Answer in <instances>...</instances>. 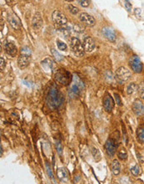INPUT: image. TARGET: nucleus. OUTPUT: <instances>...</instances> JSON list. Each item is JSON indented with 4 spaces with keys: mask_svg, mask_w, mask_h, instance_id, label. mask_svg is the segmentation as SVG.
I'll return each instance as SVG.
<instances>
[{
    "mask_svg": "<svg viewBox=\"0 0 144 184\" xmlns=\"http://www.w3.org/2000/svg\"><path fill=\"white\" fill-rule=\"evenodd\" d=\"M63 96L62 93L56 87H51L47 96V103L52 109H56L62 105Z\"/></svg>",
    "mask_w": 144,
    "mask_h": 184,
    "instance_id": "f257e3e1",
    "label": "nucleus"
},
{
    "mask_svg": "<svg viewBox=\"0 0 144 184\" xmlns=\"http://www.w3.org/2000/svg\"><path fill=\"white\" fill-rule=\"evenodd\" d=\"M31 55L32 50L29 47L24 46L21 48L20 55L18 59V65L21 70H24L28 66L31 59Z\"/></svg>",
    "mask_w": 144,
    "mask_h": 184,
    "instance_id": "f03ea898",
    "label": "nucleus"
},
{
    "mask_svg": "<svg viewBox=\"0 0 144 184\" xmlns=\"http://www.w3.org/2000/svg\"><path fill=\"white\" fill-rule=\"evenodd\" d=\"M84 88V85L82 81L79 79L78 76L73 75L72 81L69 85V94L72 96H78Z\"/></svg>",
    "mask_w": 144,
    "mask_h": 184,
    "instance_id": "7ed1b4c3",
    "label": "nucleus"
},
{
    "mask_svg": "<svg viewBox=\"0 0 144 184\" xmlns=\"http://www.w3.org/2000/svg\"><path fill=\"white\" fill-rule=\"evenodd\" d=\"M70 48L75 55L78 57H82L85 54V49L83 48V45L77 37H72L70 38Z\"/></svg>",
    "mask_w": 144,
    "mask_h": 184,
    "instance_id": "20e7f679",
    "label": "nucleus"
},
{
    "mask_svg": "<svg viewBox=\"0 0 144 184\" xmlns=\"http://www.w3.org/2000/svg\"><path fill=\"white\" fill-rule=\"evenodd\" d=\"M52 18L57 28H62L67 25V18L61 11L54 10L52 14Z\"/></svg>",
    "mask_w": 144,
    "mask_h": 184,
    "instance_id": "39448f33",
    "label": "nucleus"
},
{
    "mask_svg": "<svg viewBox=\"0 0 144 184\" xmlns=\"http://www.w3.org/2000/svg\"><path fill=\"white\" fill-rule=\"evenodd\" d=\"M129 66L133 72L138 74L142 71V68H143L140 58L137 55H133L129 59Z\"/></svg>",
    "mask_w": 144,
    "mask_h": 184,
    "instance_id": "423d86ee",
    "label": "nucleus"
},
{
    "mask_svg": "<svg viewBox=\"0 0 144 184\" xmlns=\"http://www.w3.org/2000/svg\"><path fill=\"white\" fill-rule=\"evenodd\" d=\"M116 77L121 81H127L132 76V73L128 69H127L124 66H121L118 69H117L115 72Z\"/></svg>",
    "mask_w": 144,
    "mask_h": 184,
    "instance_id": "0eeeda50",
    "label": "nucleus"
},
{
    "mask_svg": "<svg viewBox=\"0 0 144 184\" xmlns=\"http://www.w3.org/2000/svg\"><path fill=\"white\" fill-rule=\"evenodd\" d=\"M117 144L116 142V141L112 137H109L108 139L107 140L105 145H104V148H105L106 153L109 156H113L115 154L116 151H117Z\"/></svg>",
    "mask_w": 144,
    "mask_h": 184,
    "instance_id": "6e6552de",
    "label": "nucleus"
},
{
    "mask_svg": "<svg viewBox=\"0 0 144 184\" xmlns=\"http://www.w3.org/2000/svg\"><path fill=\"white\" fill-rule=\"evenodd\" d=\"M79 20L81 21L83 25L88 27H93L96 25L95 18L88 13H81L79 14Z\"/></svg>",
    "mask_w": 144,
    "mask_h": 184,
    "instance_id": "1a4fd4ad",
    "label": "nucleus"
},
{
    "mask_svg": "<svg viewBox=\"0 0 144 184\" xmlns=\"http://www.w3.org/2000/svg\"><path fill=\"white\" fill-rule=\"evenodd\" d=\"M55 79L62 85H67L70 82L69 74L65 70H59L55 75Z\"/></svg>",
    "mask_w": 144,
    "mask_h": 184,
    "instance_id": "9d476101",
    "label": "nucleus"
},
{
    "mask_svg": "<svg viewBox=\"0 0 144 184\" xmlns=\"http://www.w3.org/2000/svg\"><path fill=\"white\" fill-rule=\"evenodd\" d=\"M114 100L113 98L111 96V95L107 93L105 95V96L103 97V106L104 108V110L107 111V112H111L113 111V107H114Z\"/></svg>",
    "mask_w": 144,
    "mask_h": 184,
    "instance_id": "9b49d317",
    "label": "nucleus"
},
{
    "mask_svg": "<svg viewBox=\"0 0 144 184\" xmlns=\"http://www.w3.org/2000/svg\"><path fill=\"white\" fill-rule=\"evenodd\" d=\"M4 49L5 53L8 55L11 56V57H16L18 53L17 47L15 46L14 43L9 41H6L4 44Z\"/></svg>",
    "mask_w": 144,
    "mask_h": 184,
    "instance_id": "f8f14e48",
    "label": "nucleus"
},
{
    "mask_svg": "<svg viewBox=\"0 0 144 184\" xmlns=\"http://www.w3.org/2000/svg\"><path fill=\"white\" fill-rule=\"evenodd\" d=\"M102 35H103V37L107 39L110 42H115L116 41V34L115 31L113 30V28H110V27H103L102 29Z\"/></svg>",
    "mask_w": 144,
    "mask_h": 184,
    "instance_id": "ddd939ff",
    "label": "nucleus"
},
{
    "mask_svg": "<svg viewBox=\"0 0 144 184\" xmlns=\"http://www.w3.org/2000/svg\"><path fill=\"white\" fill-rule=\"evenodd\" d=\"M132 110L133 111L134 114L137 115V116L142 115L144 112V105L142 103V101L139 100V99L135 100L133 103V105H132Z\"/></svg>",
    "mask_w": 144,
    "mask_h": 184,
    "instance_id": "4468645a",
    "label": "nucleus"
},
{
    "mask_svg": "<svg viewBox=\"0 0 144 184\" xmlns=\"http://www.w3.org/2000/svg\"><path fill=\"white\" fill-rule=\"evenodd\" d=\"M8 22L9 23L11 27L14 28V30H18L20 28V20L15 14L11 13L8 15Z\"/></svg>",
    "mask_w": 144,
    "mask_h": 184,
    "instance_id": "2eb2a0df",
    "label": "nucleus"
},
{
    "mask_svg": "<svg viewBox=\"0 0 144 184\" xmlns=\"http://www.w3.org/2000/svg\"><path fill=\"white\" fill-rule=\"evenodd\" d=\"M43 24V17H42V14L39 12L35 13V14L33 17L32 19V26L33 28H34L35 30H38L42 28Z\"/></svg>",
    "mask_w": 144,
    "mask_h": 184,
    "instance_id": "dca6fc26",
    "label": "nucleus"
},
{
    "mask_svg": "<svg viewBox=\"0 0 144 184\" xmlns=\"http://www.w3.org/2000/svg\"><path fill=\"white\" fill-rule=\"evenodd\" d=\"M82 45H83V48L85 49L86 52H93L95 49V42L93 40V38L89 36L84 38Z\"/></svg>",
    "mask_w": 144,
    "mask_h": 184,
    "instance_id": "f3484780",
    "label": "nucleus"
},
{
    "mask_svg": "<svg viewBox=\"0 0 144 184\" xmlns=\"http://www.w3.org/2000/svg\"><path fill=\"white\" fill-rule=\"evenodd\" d=\"M111 168H112V172H113V175H115V176L119 175L121 171V165L117 159L113 160V162H112Z\"/></svg>",
    "mask_w": 144,
    "mask_h": 184,
    "instance_id": "a211bd4d",
    "label": "nucleus"
},
{
    "mask_svg": "<svg viewBox=\"0 0 144 184\" xmlns=\"http://www.w3.org/2000/svg\"><path fill=\"white\" fill-rule=\"evenodd\" d=\"M137 90H138V85H137V84L134 83H130L126 88V92H127V94L128 95H133L135 92H137Z\"/></svg>",
    "mask_w": 144,
    "mask_h": 184,
    "instance_id": "6ab92c4d",
    "label": "nucleus"
},
{
    "mask_svg": "<svg viewBox=\"0 0 144 184\" xmlns=\"http://www.w3.org/2000/svg\"><path fill=\"white\" fill-rule=\"evenodd\" d=\"M90 152L92 153V155H93V158L94 160L96 161V162H99L100 160L102 159V156H101V152H100V151L97 147L95 146H90Z\"/></svg>",
    "mask_w": 144,
    "mask_h": 184,
    "instance_id": "aec40b11",
    "label": "nucleus"
},
{
    "mask_svg": "<svg viewBox=\"0 0 144 184\" xmlns=\"http://www.w3.org/2000/svg\"><path fill=\"white\" fill-rule=\"evenodd\" d=\"M41 65L43 66V68H44L45 70H50L51 71L52 69H53V62L51 59L49 58H47L45 59L44 60H43L41 62Z\"/></svg>",
    "mask_w": 144,
    "mask_h": 184,
    "instance_id": "412c9836",
    "label": "nucleus"
},
{
    "mask_svg": "<svg viewBox=\"0 0 144 184\" xmlns=\"http://www.w3.org/2000/svg\"><path fill=\"white\" fill-rule=\"evenodd\" d=\"M57 176L59 177V180L63 181L67 179L68 177V173L64 168H59L58 171H57Z\"/></svg>",
    "mask_w": 144,
    "mask_h": 184,
    "instance_id": "4be33fe9",
    "label": "nucleus"
},
{
    "mask_svg": "<svg viewBox=\"0 0 144 184\" xmlns=\"http://www.w3.org/2000/svg\"><path fill=\"white\" fill-rule=\"evenodd\" d=\"M137 140L141 143L144 144V126H140L137 131Z\"/></svg>",
    "mask_w": 144,
    "mask_h": 184,
    "instance_id": "5701e85b",
    "label": "nucleus"
},
{
    "mask_svg": "<svg viewBox=\"0 0 144 184\" xmlns=\"http://www.w3.org/2000/svg\"><path fill=\"white\" fill-rule=\"evenodd\" d=\"M117 156L118 158L122 161H125L127 158V152L125 147H122L118 152H117Z\"/></svg>",
    "mask_w": 144,
    "mask_h": 184,
    "instance_id": "b1692460",
    "label": "nucleus"
},
{
    "mask_svg": "<svg viewBox=\"0 0 144 184\" xmlns=\"http://www.w3.org/2000/svg\"><path fill=\"white\" fill-rule=\"evenodd\" d=\"M51 53L53 56L54 57V59L57 60V61H62V59H63V56L61 55V54H59L56 49H51Z\"/></svg>",
    "mask_w": 144,
    "mask_h": 184,
    "instance_id": "393cba45",
    "label": "nucleus"
},
{
    "mask_svg": "<svg viewBox=\"0 0 144 184\" xmlns=\"http://www.w3.org/2000/svg\"><path fill=\"white\" fill-rule=\"evenodd\" d=\"M57 46H58V48H59V50H62V51H67V49H68V46L66 45L65 43L63 41H61V40H59V39H57Z\"/></svg>",
    "mask_w": 144,
    "mask_h": 184,
    "instance_id": "a878e982",
    "label": "nucleus"
},
{
    "mask_svg": "<svg viewBox=\"0 0 144 184\" xmlns=\"http://www.w3.org/2000/svg\"><path fill=\"white\" fill-rule=\"evenodd\" d=\"M72 29L73 30V32H75L77 34H82L84 32V28H82L81 25H77V24L72 25Z\"/></svg>",
    "mask_w": 144,
    "mask_h": 184,
    "instance_id": "bb28decb",
    "label": "nucleus"
},
{
    "mask_svg": "<svg viewBox=\"0 0 144 184\" xmlns=\"http://www.w3.org/2000/svg\"><path fill=\"white\" fill-rule=\"evenodd\" d=\"M131 172L133 176H138L140 173V167L138 165H135L131 168Z\"/></svg>",
    "mask_w": 144,
    "mask_h": 184,
    "instance_id": "cd10ccee",
    "label": "nucleus"
},
{
    "mask_svg": "<svg viewBox=\"0 0 144 184\" xmlns=\"http://www.w3.org/2000/svg\"><path fill=\"white\" fill-rule=\"evenodd\" d=\"M68 8H69V12H70L72 14H74V15H75V14H78L79 9L77 7H75L74 5H72V4H69Z\"/></svg>",
    "mask_w": 144,
    "mask_h": 184,
    "instance_id": "c85d7f7f",
    "label": "nucleus"
},
{
    "mask_svg": "<svg viewBox=\"0 0 144 184\" xmlns=\"http://www.w3.org/2000/svg\"><path fill=\"white\" fill-rule=\"evenodd\" d=\"M138 93L142 100H144V82H142L138 86Z\"/></svg>",
    "mask_w": 144,
    "mask_h": 184,
    "instance_id": "c756f323",
    "label": "nucleus"
},
{
    "mask_svg": "<svg viewBox=\"0 0 144 184\" xmlns=\"http://www.w3.org/2000/svg\"><path fill=\"white\" fill-rule=\"evenodd\" d=\"M56 148H57V151H58V153H59V156H61L62 152V144H61V142L59 141H57V142H56Z\"/></svg>",
    "mask_w": 144,
    "mask_h": 184,
    "instance_id": "7c9ffc66",
    "label": "nucleus"
},
{
    "mask_svg": "<svg viewBox=\"0 0 144 184\" xmlns=\"http://www.w3.org/2000/svg\"><path fill=\"white\" fill-rule=\"evenodd\" d=\"M77 2L83 8L88 7L90 4V1H88V0H78V1H77Z\"/></svg>",
    "mask_w": 144,
    "mask_h": 184,
    "instance_id": "2f4dec72",
    "label": "nucleus"
},
{
    "mask_svg": "<svg viewBox=\"0 0 144 184\" xmlns=\"http://www.w3.org/2000/svg\"><path fill=\"white\" fill-rule=\"evenodd\" d=\"M124 6L127 12H132V4L129 1H124Z\"/></svg>",
    "mask_w": 144,
    "mask_h": 184,
    "instance_id": "473e14b6",
    "label": "nucleus"
},
{
    "mask_svg": "<svg viewBox=\"0 0 144 184\" xmlns=\"http://www.w3.org/2000/svg\"><path fill=\"white\" fill-rule=\"evenodd\" d=\"M46 169H47V172H48V175L49 177H51L52 179L53 180L54 179V177H53V172H52L51 168L49 167V165L48 163H46Z\"/></svg>",
    "mask_w": 144,
    "mask_h": 184,
    "instance_id": "72a5a7b5",
    "label": "nucleus"
},
{
    "mask_svg": "<svg viewBox=\"0 0 144 184\" xmlns=\"http://www.w3.org/2000/svg\"><path fill=\"white\" fill-rule=\"evenodd\" d=\"M114 96H115V101L117 102V105L121 106V105H122V100H121L120 95L118 94H117V93H115V94H114Z\"/></svg>",
    "mask_w": 144,
    "mask_h": 184,
    "instance_id": "f704fd0d",
    "label": "nucleus"
},
{
    "mask_svg": "<svg viewBox=\"0 0 144 184\" xmlns=\"http://www.w3.org/2000/svg\"><path fill=\"white\" fill-rule=\"evenodd\" d=\"M0 61H1V64H0V69H1V70H3L4 68H5V66H6V61H5V59H4L3 57L0 58Z\"/></svg>",
    "mask_w": 144,
    "mask_h": 184,
    "instance_id": "c9c22d12",
    "label": "nucleus"
},
{
    "mask_svg": "<svg viewBox=\"0 0 144 184\" xmlns=\"http://www.w3.org/2000/svg\"><path fill=\"white\" fill-rule=\"evenodd\" d=\"M3 155V147H2V146H1V156Z\"/></svg>",
    "mask_w": 144,
    "mask_h": 184,
    "instance_id": "e433bc0d",
    "label": "nucleus"
}]
</instances>
